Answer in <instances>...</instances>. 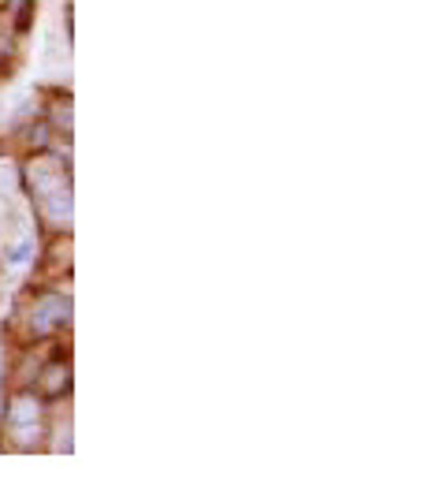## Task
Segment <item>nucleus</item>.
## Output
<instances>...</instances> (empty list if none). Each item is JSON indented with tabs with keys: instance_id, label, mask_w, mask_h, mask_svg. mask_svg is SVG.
<instances>
[{
	"instance_id": "nucleus-1",
	"label": "nucleus",
	"mask_w": 432,
	"mask_h": 496,
	"mask_svg": "<svg viewBox=\"0 0 432 496\" xmlns=\"http://www.w3.org/2000/svg\"><path fill=\"white\" fill-rule=\"evenodd\" d=\"M30 187H34V195L41 198V206L56 220L71 217V190H68V183H63V172L52 161H34L30 164Z\"/></svg>"
},
{
	"instance_id": "nucleus-2",
	"label": "nucleus",
	"mask_w": 432,
	"mask_h": 496,
	"mask_svg": "<svg viewBox=\"0 0 432 496\" xmlns=\"http://www.w3.org/2000/svg\"><path fill=\"white\" fill-rule=\"evenodd\" d=\"M8 429L19 444H34L41 437V403L34 396H15L8 407Z\"/></svg>"
},
{
	"instance_id": "nucleus-3",
	"label": "nucleus",
	"mask_w": 432,
	"mask_h": 496,
	"mask_svg": "<svg viewBox=\"0 0 432 496\" xmlns=\"http://www.w3.org/2000/svg\"><path fill=\"white\" fill-rule=\"evenodd\" d=\"M68 314H71V302L63 295H49L38 302V310H34V328L38 333H52V328H63L68 325Z\"/></svg>"
},
{
	"instance_id": "nucleus-4",
	"label": "nucleus",
	"mask_w": 432,
	"mask_h": 496,
	"mask_svg": "<svg viewBox=\"0 0 432 496\" xmlns=\"http://www.w3.org/2000/svg\"><path fill=\"white\" fill-rule=\"evenodd\" d=\"M68 388H71V366H68V362L45 366L41 377H38V396H45V399H60Z\"/></svg>"
}]
</instances>
